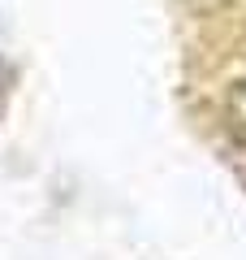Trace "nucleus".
Here are the masks:
<instances>
[{
  "mask_svg": "<svg viewBox=\"0 0 246 260\" xmlns=\"http://www.w3.org/2000/svg\"><path fill=\"white\" fill-rule=\"evenodd\" d=\"M229 130H233L237 139L246 143V83L229 95Z\"/></svg>",
  "mask_w": 246,
  "mask_h": 260,
  "instance_id": "obj_1",
  "label": "nucleus"
}]
</instances>
